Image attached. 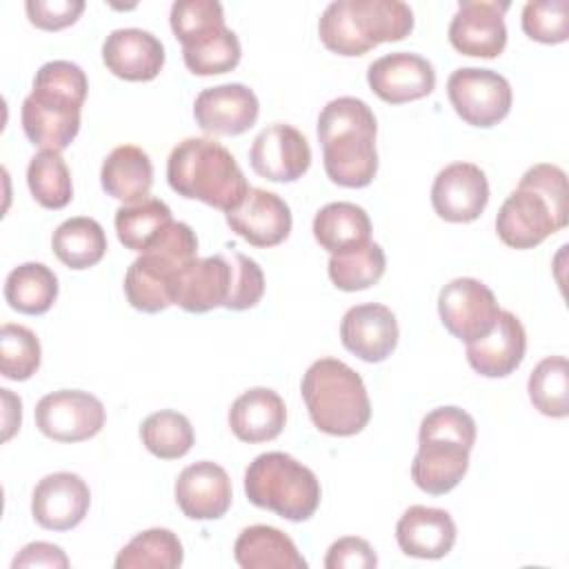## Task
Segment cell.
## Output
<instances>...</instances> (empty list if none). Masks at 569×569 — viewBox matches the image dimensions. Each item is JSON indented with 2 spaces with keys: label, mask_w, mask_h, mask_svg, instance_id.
<instances>
[{
  "label": "cell",
  "mask_w": 569,
  "mask_h": 569,
  "mask_svg": "<svg viewBox=\"0 0 569 569\" xmlns=\"http://www.w3.org/2000/svg\"><path fill=\"white\" fill-rule=\"evenodd\" d=\"M376 116L371 107L353 96L327 102L318 116V140L329 180L338 187L362 189L378 173Z\"/></svg>",
  "instance_id": "1"
},
{
  "label": "cell",
  "mask_w": 569,
  "mask_h": 569,
  "mask_svg": "<svg viewBox=\"0 0 569 569\" xmlns=\"http://www.w3.org/2000/svg\"><path fill=\"white\" fill-rule=\"evenodd\" d=\"M567 218V176L560 167L540 162L525 171L513 193L502 202L496 216V231L511 249H533L565 229Z\"/></svg>",
  "instance_id": "2"
},
{
  "label": "cell",
  "mask_w": 569,
  "mask_h": 569,
  "mask_svg": "<svg viewBox=\"0 0 569 569\" xmlns=\"http://www.w3.org/2000/svg\"><path fill=\"white\" fill-rule=\"evenodd\" d=\"M169 187L189 200H200L224 213L236 209L247 191V178L227 147L213 138H184L167 160Z\"/></svg>",
  "instance_id": "3"
},
{
  "label": "cell",
  "mask_w": 569,
  "mask_h": 569,
  "mask_svg": "<svg viewBox=\"0 0 569 569\" xmlns=\"http://www.w3.org/2000/svg\"><path fill=\"white\" fill-rule=\"evenodd\" d=\"M476 442V420L460 407L429 411L418 431V453L411 462V480L431 496L451 491L469 469V451Z\"/></svg>",
  "instance_id": "4"
},
{
  "label": "cell",
  "mask_w": 569,
  "mask_h": 569,
  "mask_svg": "<svg viewBox=\"0 0 569 569\" xmlns=\"http://www.w3.org/2000/svg\"><path fill=\"white\" fill-rule=\"evenodd\" d=\"M413 29V11L400 0H336L320 20V42L338 56H365L382 42H398Z\"/></svg>",
  "instance_id": "5"
},
{
  "label": "cell",
  "mask_w": 569,
  "mask_h": 569,
  "mask_svg": "<svg viewBox=\"0 0 569 569\" xmlns=\"http://www.w3.org/2000/svg\"><path fill=\"white\" fill-rule=\"evenodd\" d=\"M302 400L311 422L329 436L360 433L371 418V402L358 371L338 358L316 360L302 376Z\"/></svg>",
  "instance_id": "6"
},
{
  "label": "cell",
  "mask_w": 569,
  "mask_h": 569,
  "mask_svg": "<svg viewBox=\"0 0 569 569\" xmlns=\"http://www.w3.org/2000/svg\"><path fill=\"white\" fill-rule=\"evenodd\" d=\"M198 258V238L187 222H171L129 264L124 273V296L129 305L144 313L171 307L176 276Z\"/></svg>",
  "instance_id": "7"
},
{
  "label": "cell",
  "mask_w": 569,
  "mask_h": 569,
  "mask_svg": "<svg viewBox=\"0 0 569 569\" xmlns=\"http://www.w3.org/2000/svg\"><path fill=\"white\" fill-rule=\"evenodd\" d=\"M171 31L182 44V60L196 76H218L238 67L242 49L238 36L224 24L216 0H178L169 13Z\"/></svg>",
  "instance_id": "8"
},
{
  "label": "cell",
  "mask_w": 569,
  "mask_h": 569,
  "mask_svg": "<svg viewBox=\"0 0 569 569\" xmlns=\"http://www.w3.org/2000/svg\"><path fill=\"white\" fill-rule=\"evenodd\" d=\"M244 493L251 505L269 509L284 520H309L320 505L316 473L284 451L256 456L244 471Z\"/></svg>",
  "instance_id": "9"
},
{
  "label": "cell",
  "mask_w": 569,
  "mask_h": 569,
  "mask_svg": "<svg viewBox=\"0 0 569 569\" xmlns=\"http://www.w3.org/2000/svg\"><path fill=\"white\" fill-rule=\"evenodd\" d=\"M453 111L471 127L489 129L511 109V84L505 76L480 67H460L447 80Z\"/></svg>",
  "instance_id": "10"
},
{
  "label": "cell",
  "mask_w": 569,
  "mask_h": 569,
  "mask_svg": "<svg viewBox=\"0 0 569 569\" xmlns=\"http://www.w3.org/2000/svg\"><path fill=\"white\" fill-rule=\"evenodd\" d=\"M36 427L58 442H82L100 433L107 413L102 402L80 389H60L42 396L36 405Z\"/></svg>",
  "instance_id": "11"
},
{
  "label": "cell",
  "mask_w": 569,
  "mask_h": 569,
  "mask_svg": "<svg viewBox=\"0 0 569 569\" xmlns=\"http://www.w3.org/2000/svg\"><path fill=\"white\" fill-rule=\"evenodd\" d=\"M438 313L453 338L473 342L493 329L500 307L485 282L476 278H453L440 289Z\"/></svg>",
  "instance_id": "12"
},
{
  "label": "cell",
  "mask_w": 569,
  "mask_h": 569,
  "mask_svg": "<svg viewBox=\"0 0 569 569\" xmlns=\"http://www.w3.org/2000/svg\"><path fill=\"white\" fill-rule=\"evenodd\" d=\"M507 0H462L449 24L451 47L462 56L498 58L507 47Z\"/></svg>",
  "instance_id": "13"
},
{
  "label": "cell",
  "mask_w": 569,
  "mask_h": 569,
  "mask_svg": "<svg viewBox=\"0 0 569 569\" xmlns=\"http://www.w3.org/2000/svg\"><path fill=\"white\" fill-rule=\"evenodd\" d=\"M251 169L271 182H293L311 164L307 138L291 124L276 122L262 129L249 149Z\"/></svg>",
  "instance_id": "14"
},
{
  "label": "cell",
  "mask_w": 569,
  "mask_h": 569,
  "mask_svg": "<svg viewBox=\"0 0 569 569\" xmlns=\"http://www.w3.org/2000/svg\"><path fill=\"white\" fill-rule=\"evenodd\" d=\"M489 202V182L473 162H451L431 184L433 211L447 222H473Z\"/></svg>",
  "instance_id": "15"
},
{
  "label": "cell",
  "mask_w": 569,
  "mask_h": 569,
  "mask_svg": "<svg viewBox=\"0 0 569 569\" xmlns=\"http://www.w3.org/2000/svg\"><path fill=\"white\" fill-rule=\"evenodd\" d=\"M91 505L89 485L71 471L44 476L31 496L33 520L49 531H69L78 527Z\"/></svg>",
  "instance_id": "16"
},
{
  "label": "cell",
  "mask_w": 569,
  "mask_h": 569,
  "mask_svg": "<svg viewBox=\"0 0 569 569\" xmlns=\"http://www.w3.org/2000/svg\"><path fill=\"white\" fill-rule=\"evenodd\" d=\"M367 82L380 100L402 104L429 96L436 87V71L427 58L409 51H396L369 64Z\"/></svg>",
  "instance_id": "17"
},
{
  "label": "cell",
  "mask_w": 569,
  "mask_h": 569,
  "mask_svg": "<svg viewBox=\"0 0 569 569\" xmlns=\"http://www.w3.org/2000/svg\"><path fill=\"white\" fill-rule=\"evenodd\" d=\"M258 113L256 93L240 82L202 89L193 102L198 127L211 136H240L256 124Z\"/></svg>",
  "instance_id": "18"
},
{
  "label": "cell",
  "mask_w": 569,
  "mask_h": 569,
  "mask_svg": "<svg viewBox=\"0 0 569 569\" xmlns=\"http://www.w3.org/2000/svg\"><path fill=\"white\" fill-rule=\"evenodd\" d=\"M236 236L253 247H276L291 231V209L273 191L249 187L244 200L224 213Z\"/></svg>",
  "instance_id": "19"
},
{
  "label": "cell",
  "mask_w": 569,
  "mask_h": 569,
  "mask_svg": "<svg viewBox=\"0 0 569 569\" xmlns=\"http://www.w3.org/2000/svg\"><path fill=\"white\" fill-rule=\"evenodd\" d=\"M340 340L360 360L382 362L398 345V320L380 302L356 305L342 316Z\"/></svg>",
  "instance_id": "20"
},
{
  "label": "cell",
  "mask_w": 569,
  "mask_h": 569,
  "mask_svg": "<svg viewBox=\"0 0 569 569\" xmlns=\"http://www.w3.org/2000/svg\"><path fill=\"white\" fill-rule=\"evenodd\" d=\"M173 491L180 511L191 520L222 518L233 498L227 471L211 460H200L184 467Z\"/></svg>",
  "instance_id": "21"
},
{
  "label": "cell",
  "mask_w": 569,
  "mask_h": 569,
  "mask_svg": "<svg viewBox=\"0 0 569 569\" xmlns=\"http://www.w3.org/2000/svg\"><path fill=\"white\" fill-rule=\"evenodd\" d=\"M102 62L116 78L149 82L164 67V47L151 31L116 29L102 42Z\"/></svg>",
  "instance_id": "22"
},
{
  "label": "cell",
  "mask_w": 569,
  "mask_h": 569,
  "mask_svg": "<svg viewBox=\"0 0 569 569\" xmlns=\"http://www.w3.org/2000/svg\"><path fill=\"white\" fill-rule=\"evenodd\" d=\"M231 284V264L227 253L196 258L173 280L171 302L189 313H207L224 307Z\"/></svg>",
  "instance_id": "23"
},
{
  "label": "cell",
  "mask_w": 569,
  "mask_h": 569,
  "mask_svg": "<svg viewBox=\"0 0 569 569\" xmlns=\"http://www.w3.org/2000/svg\"><path fill=\"white\" fill-rule=\"evenodd\" d=\"M525 351L527 333L522 322L516 313L500 309L493 329L487 336L467 342V362L485 378H505L520 367Z\"/></svg>",
  "instance_id": "24"
},
{
  "label": "cell",
  "mask_w": 569,
  "mask_h": 569,
  "mask_svg": "<svg viewBox=\"0 0 569 569\" xmlns=\"http://www.w3.org/2000/svg\"><path fill=\"white\" fill-rule=\"evenodd\" d=\"M396 540L400 551L411 558L438 560L453 549L456 522L445 509L413 505L400 516Z\"/></svg>",
  "instance_id": "25"
},
{
  "label": "cell",
  "mask_w": 569,
  "mask_h": 569,
  "mask_svg": "<svg viewBox=\"0 0 569 569\" xmlns=\"http://www.w3.org/2000/svg\"><path fill=\"white\" fill-rule=\"evenodd\" d=\"M227 418L238 440L258 445L280 436L287 422V407L273 389L253 387L233 400Z\"/></svg>",
  "instance_id": "26"
},
{
  "label": "cell",
  "mask_w": 569,
  "mask_h": 569,
  "mask_svg": "<svg viewBox=\"0 0 569 569\" xmlns=\"http://www.w3.org/2000/svg\"><path fill=\"white\" fill-rule=\"evenodd\" d=\"M100 184L107 196L124 204L147 200L153 184V164L149 153L136 144L116 147L102 162Z\"/></svg>",
  "instance_id": "27"
},
{
  "label": "cell",
  "mask_w": 569,
  "mask_h": 569,
  "mask_svg": "<svg viewBox=\"0 0 569 569\" xmlns=\"http://www.w3.org/2000/svg\"><path fill=\"white\" fill-rule=\"evenodd\" d=\"M233 558L242 569H305L307 560L293 540L269 525H251L240 531Z\"/></svg>",
  "instance_id": "28"
},
{
  "label": "cell",
  "mask_w": 569,
  "mask_h": 569,
  "mask_svg": "<svg viewBox=\"0 0 569 569\" xmlns=\"http://www.w3.org/2000/svg\"><path fill=\"white\" fill-rule=\"evenodd\" d=\"M313 238L331 256L345 253L371 240V220L353 202H329L313 218Z\"/></svg>",
  "instance_id": "29"
},
{
  "label": "cell",
  "mask_w": 569,
  "mask_h": 569,
  "mask_svg": "<svg viewBox=\"0 0 569 569\" xmlns=\"http://www.w3.org/2000/svg\"><path fill=\"white\" fill-rule=\"evenodd\" d=\"M20 122L33 147L60 153L76 140L80 131V111L49 107L27 96L20 109Z\"/></svg>",
  "instance_id": "30"
},
{
  "label": "cell",
  "mask_w": 569,
  "mask_h": 569,
  "mask_svg": "<svg viewBox=\"0 0 569 569\" xmlns=\"http://www.w3.org/2000/svg\"><path fill=\"white\" fill-rule=\"evenodd\" d=\"M51 249L56 258L69 269H89L107 253V236L98 220L76 216L56 227L51 236Z\"/></svg>",
  "instance_id": "31"
},
{
  "label": "cell",
  "mask_w": 569,
  "mask_h": 569,
  "mask_svg": "<svg viewBox=\"0 0 569 569\" xmlns=\"http://www.w3.org/2000/svg\"><path fill=\"white\" fill-rule=\"evenodd\" d=\"M58 298V278L42 262H24L11 269L4 280V300L27 316L47 313Z\"/></svg>",
  "instance_id": "32"
},
{
  "label": "cell",
  "mask_w": 569,
  "mask_h": 569,
  "mask_svg": "<svg viewBox=\"0 0 569 569\" xmlns=\"http://www.w3.org/2000/svg\"><path fill=\"white\" fill-rule=\"evenodd\" d=\"M87 76L76 62L51 60L36 71L29 96L42 104L80 111L87 100Z\"/></svg>",
  "instance_id": "33"
},
{
  "label": "cell",
  "mask_w": 569,
  "mask_h": 569,
  "mask_svg": "<svg viewBox=\"0 0 569 569\" xmlns=\"http://www.w3.org/2000/svg\"><path fill=\"white\" fill-rule=\"evenodd\" d=\"M182 542L171 529H147L133 536L116 556L118 569H176L182 565Z\"/></svg>",
  "instance_id": "34"
},
{
  "label": "cell",
  "mask_w": 569,
  "mask_h": 569,
  "mask_svg": "<svg viewBox=\"0 0 569 569\" xmlns=\"http://www.w3.org/2000/svg\"><path fill=\"white\" fill-rule=\"evenodd\" d=\"M169 222H173L171 209L158 198H147L138 204H122L113 218L118 240L127 249L140 253L162 233Z\"/></svg>",
  "instance_id": "35"
},
{
  "label": "cell",
  "mask_w": 569,
  "mask_h": 569,
  "mask_svg": "<svg viewBox=\"0 0 569 569\" xmlns=\"http://www.w3.org/2000/svg\"><path fill=\"white\" fill-rule=\"evenodd\" d=\"M140 438L147 451L160 460L182 458L196 442V433L189 418L171 409H162L147 416L140 425Z\"/></svg>",
  "instance_id": "36"
},
{
  "label": "cell",
  "mask_w": 569,
  "mask_h": 569,
  "mask_svg": "<svg viewBox=\"0 0 569 569\" xmlns=\"http://www.w3.org/2000/svg\"><path fill=\"white\" fill-rule=\"evenodd\" d=\"M27 184L33 200L44 209H62L73 198L71 173L58 151H40L29 160Z\"/></svg>",
  "instance_id": "37"
},
{
  "label": "cell",
  "mask_w": 569,
  "mask_h": 569,
  "mask_svg": "<svg viewBox=\"0 0 569 569\" xmlns=\"http://www.w3.org/2000/svg\"><path fill=\"white\" fill-rule=\"evenodd\" d=\"M531 405L549 418H565L569 413V365L565 356H549L540 360L527 382Z\"/></svg>",
  "instance_id": "38"
},
{
  "label": "cell",
  "mask_w": 569,
  "mask_h": 569,
  "mask_svg": "<svg viewBox=\"0 0 569 569\" xmlns=\"http://www.w3.org/2000/svg\"><path fill=\"white\" fill-rule=\"evenodd\" d=\"M387 267L385 251L378 242H367L358 249L329 258V278L340 291H362L376 284Z\"/></svg>",
  "instance_id": "39"
},
{
  "label": "cell",
  "mask_w": 569,
  "mask_h": 569,
  "mask_svg": "<svg viewBox=\"0 0 569 569\" xmlns=\"http://www.w3.org/2000/svg\"><path fill=\"white\" fill-rule=\"evenodd\" d=\"M42 349L36 333L7 322L0 329V373L7 380H29L40 367Z\"/></svg>",
  "instance_id": "40"
},
{
  "label": "cell",
  "mask_w": 569,
  "mask_h": 569,
  "mask_svg": "<svg viewBox=\"0 0 569 569\" xmlns=\"http://www.w3.org/2000/svg\"><path fill=\"white\" fill-rule=\"evenodd\" d=\"M522 31L542 44H560L569 38L567 0H531L522 9Z\"/></svg>",
  "instance_id": "41"
},
{
  "label": "cell",
  "mask_w": 569,
  "mask_h": 569,
  "mask_svg": "<svg viewBox=\"0 0 569 569\" xmlns=\"http://www.w3.org/2000/svg\"><path fill=\"white\" fill-rule=\"evenodd\" d=\"M231 264V284L224 309L244 311L260 302L264 293V273L256 260L244 253H227Z\"/></svg>",
  "instance_id": "42"
},
{
  "label": "cell",
  "mask_w": 569,
  "mask_h": 569,
  "mask_svg": "<svg viewBox=\"0 0 569 569\" xmlns=\"http://www.w3.org/2000/svg\"><path fill=\"white\" fill-rule=\"evenodd\" d=\"M27 18L33 27L44 31H60L71 27L84 11L82 0H29L24 4Z\"/></svg>",
  "instance_id": "43"
},
{
  "label": "cell",
  "mask_w": 569,
  "mask_h": 569,
  "mask_svg": "<svg viewBox=\"0 0 569 569\" xmlns=\"http://www.w3.org/2000/svg\"><path fill=\"white\" fill-rule=\"evenodd\" d=\"M378 565V556L365 538L347 536L338 538L325 558L327 569H371Z\"/></svg>",
  "instance_id": "44"
},
{
  "label": "cell",
  "mask_w": 569,
  "mask_h": 569,
  "mask_svg": "<svg viewBox=\"0 0 569 569\" xmlns=\"http://www.w3.org/2000/svg\"><path fill=\"white\" fill-rule=\"evenodd\" d=\"M13 569H24V567H47V569H67L69 558L67 553L53 545V542H29L27 547L20 549V553L11 562Z\"/></svg>",
  "instance_id": "45"
},
{
  "label": "cell",
  "mask_w": 569,
  "mask_h": 569,
  "mask_svg": "<svg viewBox=\"0 0 569 569\" xmlns=\"http://www.w3.org/2000/svg\"><path fill=\"white\" fill-rule=\"evenodd\" d=\"M0 396H2V440H9L20 429L22 402L9 389H0Z\"/></svg>",
  "instance_id": "46"
}]
</instances>
